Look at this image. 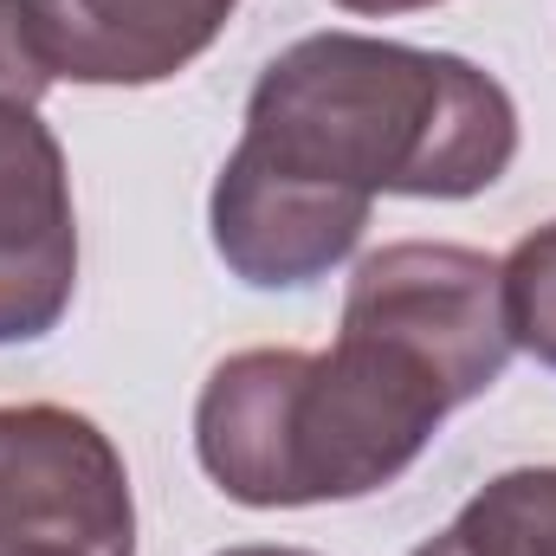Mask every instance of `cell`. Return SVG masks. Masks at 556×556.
I'll return each instance as SVG.
<instances>
[{
    "mask_svg": "<svg viewBox=\"0 0 556 556\" xmlns=\"http://www.w3.org/2000/svg\"><path fill=\"white\" fill-rule=\"evenodd\" d=\"M466 408L433 363L389 330L350 324L324 356L311 350H240L194 402L201 472L253 511L343 505L395 485Z\"/></svg>",
    "mask_w": 556,
    "mask_h": 556,
    "instance_id": "2",
    "label": "cell"
},
{
    "mask_svg": "<svg viewBox=\"0 0 556 556\" xmlns=\"http://www.w3.org/2000/svg\"><path fill=\"white\" fill-rule=\"evenodd\" d=\"M233 155L350 207L472 201L518 162V104L459 52L311 33L260 72Z\"/></svg>",
    "mask_w": 556,
    "mask_h": 556,
    "instance_id": "1",
    "label": "cell"
},
{
    "mask_svg": "<svg viewBox=\"0 0 556 556\" xmlns=\"http://www.w3.org/2000/svg\"><path fill=\"white\" fill-rule=\"evenodd\" d=\"M0 556H137L117 440L78 408H0Z\"/></svg>",
    "mask_w": 556,
    "mask_h": 556,
    "instance_id": "3",
    "label": "cell"
},
{
    "mask_svg": "<svg viewBox=\"0 0 556 556\" xmlns=\"http://www.w3.org/2000/svg\"><path fill=\"white\" fill-rule=\"evenodd\" d=\"M220 556H317V551H291V544H233Z\"/></svg>",
    "mask_w": 556,
    "mask_h": 556,
    "instance_id": "10",
    "label": "cell"
},
{
    "mask_svg": "<svg viewBox=\"0 0 556 556\" xmlns=\"http://www.w3.org/2000/svg\"><path fill=\"white\" fill-rule=\"evenodd\" d=\"M78 291V207L39 104L0 98V350L59 330Z\"/></svg>",
    "mask_w": 556,
    "mask_h": 556,
    "instance_id": "4",
    "label": "cell"
},
{
    "mask_svg": "<svg viewBox=\"0 0 556 556\" xmlns=\"http://www.w3.org/2000/svg\"><path fill=\"white\" fill-rule=\"evenodd\" d=\"M415 556H556V466H511L485 479Z\"/></svg>",
    "mask_w": 556,
    "mask_h": 556,
    "instance_id": "6",
    "label": "cell"
},
{
    "mask_svg": "<svg viewBox=\"0 0 556 556\" xmlns=\"http://www.w3.org/2000/svg\"><path fill=\"white\" fill-rule=\"evenodd\" d=\"M52 78L72 85H162L188 72L240 0H26Z\"/></svg>",
    "mask_w": 556,
    "mask_h": 556,
    "instance_id": "5",
    "label": "cell"
},
{
    "mask_svg": "<svg viewBox=\"0 0 556 556\" xmlns=\"http://www.w3.org/2000/svg\"><path fill=\"white\" fill-rule=\"evenodd\" d=\"M46 85H52V65H46V52H39L33 7H26V0H0V98L39 104Z\"/></svg>",
    "mask_w": 556,
    "mask_h": 556,
    "instance_id": "8",
    "label": "cell"
},
{
    "mask_svg": "<svg viewBox=\"0 0 556 556\" xmlns=\"http://www.w3.org/2000/svg\"><path fill=\"white\" fill-rule=\"evenodd\" d=\"M498 298H505V337L511 350L556 369V220L525 233L498 260Z\"/></svg>",
    "mask_w": 556,
    "mask_h": 556,
    "instance_id": "7",
    "label": "cell"
},
{
    "mask_svg": "<svg viewBox=\"0 0 556 556\" xmlns=\"http://www.w3.org/2000/svg\"><path fill=\"white\" fill-rule=\"evenodd\" d=\"M343 13H363V20H382V13H420V7H440V0H330Z\"/></svg>",
    "mask_w": 556,
    "mask_h": 556,
    "instance_id": "9",
    "label": "cell"
}]
</instances>
